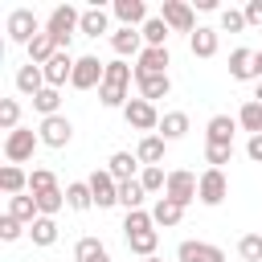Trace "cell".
Listing matches in <instances>:
<instances>
[{"instance_id": "6da1fadb", "label": "cell", "mask_w": 262, "mask_h": 262, "mask_svg": "<svg viewBox=\"0 0 262 262\" xmlns=\"http://www.w3.org/2000/svg\"><path fill=\"white\" fill-rule=\"evenodd\" d=\"M131 78H135V66H127L123 57H115V61H106V78H102V86H98V102L102 106H127L131 98H127V86H131Z\"/></svg>"}, {"instance_id": "7a4b0ae2", "label": "cell", "mask_w": 262, "mask_h": 262, "mask_svg": "<svg viewBox=\"0 0 262 262\" xmlns=\"http://www.w3.org/2000/svg\"><path fill=\"white\" fill-rule=\"evenodd\" d=\"M78 29H82V12H78L74 4H57V8L45 16V33L53 37L57 49H70V41H74Z\"/></svg>"}, {"instance_id": "3957f363", "label": "cell", "mask_w": 262, "mask_h": 262, "mask_svg": "<svg viewBox=\"0 0 262 262\" xmlns=\"http://www.w3.org/2000/svg\"><path fill=\"white\" fill-rule=\"evenodd\" d=\"M4 33H8V41H12V45H25V49H29V41H33L37 33H45V25L37 20V12H33V8H12V12H8V20H4Z\"/></svg>"}, {"instance_id": "277c9868", "label": "cell", "mask_w": 262, "mask_h": 262, "mask_svg": "<svg viewBox=\"0 0 262 262\" xmlns=\"http://www.w3.org/2000/svg\"><path fill=\"white\" fill-rule=\"evenodd\" d=\"M164 196H172L176 205H192V201H201V176H192L188 168H176V172H168V188H164Z\"/></svg>"}, {"instance_id": "5b68a950", "label": "cell", "mask_w": 262, "mask_h": 262, "mask_svg": "<svg viewBox=\"0 0 262 262\" xmlns=\"http://www.w3.org/2000/svg\"><path fill=\"white\" fill-rule=\"evenodd\" d=\"M123 119H127V127H135V131H147V135H156L160 131V111H156V102H147V98H131L127 106H123Z\"/></svg>"}, {"instance_id": "8992f818", "label": "cell", "mask_w": 262, "mask_h": 262, "mask_svg": "<svg viewBox=\"0 0 262 262\" xmlns=\"http://www.w3.org/2000/svg\"><path fill=\"white\" fill-rule=\"evenodd\" d=\"M37 143H41V135L33 127H16L12 135H4V160L8 164H25V160H33Z\"/></svg>"}, {"instance_id": "52a82bcc", "label": "cell", "mask_w": 262, "mask_h": 262, "mask_svg": "<svg viewBox=\"0 0 262 262\" xmlns=\"http://www.w3.org/2000/svg\"><path fill=\"white\" fill-rule=\"evenodd\" d=\"M160 16H164V25L172 29V33H196L201 25H196V16H192V4H184V0H164L160 4Z\"/></svg>"}, {"instance_id": "ba28073f", "label": "cell", "mask_w": 262, "mask_h": 262, "mask_svg": "<svg viewBox=\"0 0 262 262\" xmlns=\"http://www.w3.org/2000/svg\"><path fill=\"white\" fill-rule=\"evenodd\" d=\"M102 78H106V61H98L94 53H86V57H78V66H74L70 86H74V90H94V86H102Z\"/></svg>"}, {"instance_id": "9c48e42d", "label": "cell", "mask_w": 262, "mask_h": 262, "mask_svg": "<svg viewBox=\"0 0 262 262\" xmlns=\"http://www.w3.org/2000/svg\"><path fill=\"white\" fill-rule=\"evenodd\" d=\"M86 184H90V196H94V205H98V209H111V205H119V180H115L106 168H94Z\"/></svg>"}, {"instance_id": "30bf717a", "label": "cell", "mask_w": 262, "mask_h": 262, "mask_svg": "<svg viewBox=\"0 0 262 262\" xmlns=\"http://www.w3.org/2000/svg\"><path fill=\"white\" fill-rule=\"evenodd\" d=\"M74 66H78V57H70V49H57L41 70H45V86H53V90H61L70 78H74Z\"/></svg>"}, {"instance_id": "8fae6325", "label": "cell", "mask_w": 262, "mask_h": 262, "mask_svg": "<svg viewBox=\"0 0 262 262\" xmlns=\"http://www.w3.org/2000/svg\"><path fill=\"white\" fill-rule=\"evenodd\" d=\"M37 135H41L45 147H66V143L74 139V123H70L66 115H49V119H41Z\"/></svg>"}, {"instance_id": "7c38bea8", "label": "cell", "mask_w": 262, "mask_h": 262, "mask_svg": "<svg viewBox=\"0 0 262 262\" xmlns=\"http://www.w3.org/2000/svg\"><path fill=\"white\" fill-rule=\"evenodd\" d=\"M229 196V180H225V172L221 168H205L201 172V205H221Z\"/></svg>"}, {"instance_id": "4fadbf2b", "label": "cell", "mask_w": 262, "mask_h": 262, "mask_svg": "<svg viewBox=\"0 0 262 262\" xmlns=\"http://www.w3.org/2000/svg\"><path fill=\"white\" fill-rule=\"evenodd\" d=\"M111 49H115L119 57H139L147 45H143V33H139V29H123V25H119V29L111 33Z\"/></svg>"}, {"instance_id": "5bb4252c", "label": "cell", "mask_w": 262, "mask_h": 262, "mask_svg": "<svg viewBox=\"0 0 262 262\" xmlns=\"http://www.w3.org/2000/svg\"><path fill=\"white\" fill-rule=\"evenodd\" d=\"M111 12L119 16L123 29H143V20H147V4L143 0H115Z\"/></svg>"}, {"instance_id": "9a60e30c", "label": "cell", "mask_w": 262, "mask_h": 262, "mask_svg": "<svg viewBox=\"0 0 262 262\" xmlns=\"http://www.w3.org/2000/svg\"><path fill=\"white\" fill-rule=\"evenodd\" d=\"M135 86H139V98H147V102L172 94V78L168 74H135Z\"/></svg>"}, {"instance_id": "2e32d148", "label": "cell", "mask_w": 262, "mask_h": 262, "mask_svg": "<svg viewBox=\"0 0 262 262\" xmlns=\"http://www.w3.org/2000/svg\"><path fill=\"white\" fill-rule=\"evenodd\" d=\"M233 131H237V115H213L205 127V143H225L233 147Z\"/></svg>"}, {"instance_id": "e0dca14e", "label": "cell", "mask_w": 262, "mask_h": 262, "mask_svg": "<svg viewBox=\"0 0 262 262\" xmlns=\"http://www.w3.org/2000/svg\"><path fill=\"white\" fill-rule=\"evenodd\" d=\"M168 66H172V53H168V45L164 49H143L139 57H135V74H168Z\"/></svg>"}, {"instance_id": "ac0fdd59", "label": "cell", "mask_w": 262, "mask_h": 262, "mask_svg": "<svg viewBox=\"0 0 262 262\" xmlns=\"http://www.w3.org/2000/svg\"><path fill=\"white\" fill-rule=\"evenodd\" d=\"M16 90H20L25 98H37V94L45 90V70L33 66V61H25V66L16 70Z\"/></svg>"}, {"instance_id": "d6986e66", "label": "cell", "mask_w": 262, "mask_h": 262, "mask_svg": "<svg viewBox=\"0 0 262 262\" xmlns=\"http://www.w3.org/2000/svg\"><path fill=\"white\" fill-rule=\"evenodd\" d=\"M164 147H168L164 135H143L139 147H135V156H139L143 168H160V164H164Z\"/></svg>"}, {"instance_id": "ffe728a7", "label": "cell", "mask_w": 262, "mask_h": 262, "mask_svg": "<svg viewBox=\"0 0 262 262\" xmlns=\"http://www.w3.org/2000/svg\"><path fill=\"white\" fill-rule=\"evenodd\" d=\"M82 37H102V33H111V16H106V8L102 4H90L86 12H82V29H78Z\"/></svg>"}, {"instance_id": "44dd1931", "label": "cell", "mask_w": 262, "mask_h": 262, "mask_svg": "<svg viewBox=\"0 0 262 262\" xmlns=\"http://www.w3.org/2000/svg\"><path fill=\"white\" fill-rule=\"evenodd\" d=\"M8 217H16L20 225H33V221L41 217V209H37V196H33V192H20V196H8Z\"/></svg>"}, {"instance_id": "7402d4cb", "label": "cell", "mask_w": 262, "mask_h": 262, "mask_svg": "<svg viewBox=\"0 0 262 262\" xmlns=\"http://www.w3.org/2000/svg\"><path fill=\"white\" fill-rule=\"evenodd\" d=\"M135 168H139V156L135 151H115L111 160H106V172L123 184V180H135Z\"/></svg>"}, {"instance_id": "603a6c76", "label": "cell", "mask_w": 262, "mask_h": 262, "mask_svg": "<svg viewBox=\"0 0 262 262\" xmlns=\"http://www.w3.org/2000/svg\"><path fill=\"white\" fill-rule=\"evenodd\" d=\"M0 188H4L8 196L29 192V172H25L20 164H4V168H0Z\"/></svg>"}, {"instance_id": "cb8c5ba5", "label": "cell", "mask_w": 262, "mask_h": 262, "mask_svg": "<svg viewBox=\"0 0 262 262\" xmlns=\"http://www.w3.org/2000/svg\"><path fill=\"white\" fill-rule=\"evenodd\" d=\"M180 217H184V205H176L172 196H160V201L151 205V221H156V225H164V229L180 225Z\"/></svg>"}, {"instance_id": "d4e9b609", "label": "cell", "mask_w": 262, "mask_h": 262, "mask_svg": "<svg viewBox=\"0 0 262 262\" xmlns=\"http://www.w3.org/2000/svg\"><path fill=\"white\" fill-rule=\"evenodd\" d=\"M217 29H209V25H201L192 37H188V49H192V57H213L217 53Z\"/></svg>"}, {"instance_id": "484cf974", "label": "cell", "mask_w": 262, "mask_h": 262, "mask_svg": "<svg viewBox=\"0 0 262 262\" xmlns=\"http://www.w3.org/2000/svg\"><path fill=\"white\" fill-rule=\"evenodd\" d=\"M221 250L217 246H209V242H180V250H176V262H213Z\"/></svg>"}, {"instance_id": "4316f807", "label": "cell", "mask_w": 262, "mask_h": 262, "mask_svg": "<svg viewBox=\"0 0 262 262\" xmlns=\"http://www.w3.org/2000/svg\"><path fill=\"white\" fill-rule=\"evenodd\" d=\"M156 135H164L168 143H172V139H184V135H188V115H184V111H168V115L160 119V131H156Z\"/></svg>"}, {"instance_id": "83f0119b", "label": "cell", "mask_w": 262, "mask_h": 262, "mask_svg": "<svg viewBox=\"0 0 262 262\" xmlns=\"http://www.w3.org/2000/svg\"><path fill=\"white\" fill-rule=\"evenodd\" d=\"M66 205H70L74 213H86V209H94L90 184H86V180H70V184H66Z\"/></svg>"}, {"instance_id": "f1b7e54d", "label": "cell", "mask_w": 262, "mask_h": 262, "mask_svg": "<svg viewBox=\"0 0 262 262\" xmlns=\"http://www.w3.org/2000/svg\"><path fill=\"white\" fill-rule=\"evenodd\" d=\"M237 127L250 131V135H262V102L258 98H246L242 111H237Z\"/></svg>"}, {"instance_id": "f546056e", "label": "cell", "mask_w": 262, "mask_h": 262, "mask_svg": "<svg viewBox=\"0 0 262 262\" xmlns=\"http://www.w3.org/2000/svg\"><path fill=\"white\" fill-rule=\"evenodd\" d=\"M139 33H143V45H151V49H164V45H168V33H172V29L164 25V16H147Z\"/></svg>"}, {"instance_id": "4dcf8cb0", "label": "cell", "mask_w": 262, "mask_h": 262, "mask_svg": "<svg viewBox=\"0 0 262 262\" xmlns=\"http://www.w3.org/2000/svg\"><path fill=\"white\" fill-rule=\"evenodd\" d=\"M229 78H233V82L254 78V49H233V53H229Z\"/></svg>"}, {"instance_id": "1f68e13d", "label": "cell", "mask_w": 262, "mask_h": 262, "mask_svg": "<svg viewBox=\"0 0 262 262\" xmlns=\"http://www.w3.org/2000/svg\"><path fill=\"white\" fill-rule=\"evenodd\" d=\"M29 237H33V246H41V250L53 246V242H57V221H53V217H37V221L29 225Z\"/></svg>"}, {"instance_id": "d6a6232c", "label": "cell", "mask_w": 262, "mask_h": 262, "mask_svg": "<svg viewBox=\"0 0 262 262\" xmlns=\"http://www.w3.org/2000/svg\"><path fill=\"white\" fill-rule=\"evenodd\" d=\"M53 53H57V45H53V37H49V33H37V37L29 41V61H33V66H45Z\"/></svg>"}, {"instance_id": "836d02e7", "label": "cell", "mask_w": 262, "mask_h": 262, "mask_svg": "<svg viewBox=\"0 0 262 262\" xmlns=\"http://www.w3.org/2000/svg\"><path fill=\"white\" fill-rule=\"evenodd\" d=\"M143 192H147V188L139 184V176H135V180H123V184H119V205H123L127 213H131V209H143Z\"/></svg>"}, {"instance_id": "e575fe53", "label": "cell", "mask_w": 262, "mask_h": 262, "mask_svg": "<svg viewBox=\"0 0 262 262\" xmlns=\"http://www.w3.org/2000/svg\"><path fill=\"white\" fill-rule=\"evenodd\" d=\"M127 246H131V254H139V258H156V246H160V229H143V233L127 237Z\"/></svg>"}, {"instance_id": "d590c367", "label": "cell", "mask_w": 262, "mask_h": 262, "mask_svg": "<svg viewBox=\"0 0 262 262\" xmlns=\"http://www.w3.org/2000/svg\"><path fill=\"white\" fill-rule=\"evenodd\" d=\"M74 258H78V262H102V258H106V246H102L98 237H78Z\"/></svg>"}, {"instance_id": "8d00e7d4", "label": "cell", "mask_w": 262, "mask_h": 262, "mask_svg": "<svg viewBox=\"0 0 262 262\" xmlns=\"http://www.w3.org/2000/svg\"><path fill=\"white\" fill-rule=\"evenodd\" d=\"M57 106H61V90H53V86H45V90L33 98V111H41V119H49V115H61Z\"/></svg>"}, {"instance_id": "74e56055", "label": "cell", "mask_w": 262, "mask_h": 262, "mask_svg": "<svg viewBox=\"0 0 262 262\" xmlns=\"http://www.w3.org/2000/svg\"><path fill=\"white\" fill-rule=\"evenodd\" d=\"M143 229H156L151 213H147V209H131V213L123 217V233H127V237H135V233H143Z\"/></svg>"}, {"instance_id": "f35d334b", "label": "cell", "mask_w": 262, "mask_h": 262, "mask_svg": "<svg viewBox=\"0 0 262 262\" xmlns=\"http://www.w3.org/2000/svg\"><path fill=\"white\" fill-rule=\"evenodd\" d=\"M53 188H57V176H53L49 168H33V172H29V192H33V196L53 192Z\"/></svg>"}, {"instance_id": "ab89813d", "label": "cell", "mask_w": 262, "mask_h": 262, "mask_svg": "<svg viewBox=\"0 0 262 262\" xmlns=\"http://www.w3.org/2000/svg\"><path fill=\"white\" fill-rule=\"evenodd\" d=\"M0 127H4L8 135L20 127V102H16V98H0Z\"/></svg>"}, {"instance_id": "60d3db41", "label": "cell", "mask_w": 262, "mask_h": 262, "mask_svg": "<svg viewBox=\"0 0 262 262\" xmlns=\"http://www.w3.org/2000/svg\"><path fill=\"white\" fill-rule=\"evenodd\" d=\"M139 184H143L147 192H164V188H168V172H164V164H160V168H143V172H139Z\"/></svg>"}, {"instance_id": "b9f144b4", "label": "cell", "mask_w": 262, "mask_h": 262, "mask_svg": "<svg viewBox=\"0 0 262 262\" xmlns=\"http://www.w3.org/2000/svg\"><path fill=\"white\" fill-rule=\"evenodd\" d=\"M237 254H242L246 262H262V233H246V237L237 242Z\"/></svg>"}, {"instance_id": "7bdbcfd3", "label": "cell", "mask_w": 262, "mask_h": 262, "mask_svg": "<svg viewBox=\"0 0 262 262\" xmlns=\"http://www.w3.org/2000/svg\"><path fill=\"white\" fill-rule=\"evenodd\" d=\"M61 205H66V192H61V188H53V192H41V196H37V209H41V217H53Z\"/></svg>"}, {"instance_id": "ee69618b", "label": "cell", "mask_w": 262, "mask_h": 262, "mask_svg": "<svg viewBox=\"0 0 262 262\" xmlns=\"http://www.w3.org/2000/svg\"><path fill=\"white\" fill-rule=\"evenodd\" d=\"M205 160H209V168H221V164L233 160V147H225V143H205Z\"/></svg>"}, {"instance_id": "f6af8a7d", "label": "cell", "mask_w": 262, "mask_h": 262, "mask_svg": "<svg viewBox=\"0 0 262 262\" xmlns=\"http://www.w3.org/2000/svg\"><path fill=\"white\" fill-rule=\"evenodd\" d=\"M221 29L225 33H242L246 29V12L242 8H221Z\"/></svg>"}, {"instance_id": "bcb514c9", "label": "cell", "mask_w": 262, "mask_h": 262, "mask_svg": "<svg viewBox=\"0 0 262 262\" xmlns=\"http://www.w3.org/2000/svg\"><path fill=\"white\" fill-rule=\"evenodd\" d=\"M20 233H29V225H20L16 217H8V213H4V217H0V237H4V242H16Z\"/></svg>"}, {"instance_id": "7dc6e473", "label": "cell", "mask_w": 262, "mask_h": 262, "mask_svg": "<svg viewBox=\"0 0 262 262\" xmlns=\"http://www.w3.org/2000/svg\"><path fill=\"white\" fill-rule=\"evenodd\" d=\"M242 12H246V25H262V0H250Z\"/></svg>"}, {"instance_id": "c3c4849f", "label": "cell", "mask_w": 262, "mask_h": 262, "mask_svg": "<svg viewBox=\"0 0 262 262\" xmlns=\"http://www.w3.org/2000/svg\"><path fill=\"white\" fill-rule=\"evenodd\" d=\"M246 156H250L254 164H262V135H250V143H246Z\"/></svg>"}, {"instance_id": "681fc988", "label": "cell", "mask_w": 262, "mask_h": 262, "mask_svg": "<svg viewBox=\"0 0 262 262\" xmlns=\"http://www.w3.org/2000/svg\"><path fill=\"white\" fill-rule=\"evenodd\" d=\"M254 78L262 82V49H254Z\"/></svg>"}, {"instance_id": "f907efd6", "label": "cell", "mask_w": 262, "mask_h": 262, "mask_svg": "<svg viewBox=\"0 0 262 262\" xmlns=\"http://www.w3.org/2000/svg\"><path fill=\"white\" fill-rule=\"evenodd\" d=\"M254 98H258V102H262V82H258V90H254Z\"/></svg>"}, {"instance_id": "816d5d0a", "label": "cell", "mask_w": 262, "mask_h": 262, "mask_svg": "<svg viewBox=\"0 0 262 262\" xmlns=\"http://www.w3.org/2000/svg\"><path fill=\"white\" fill-rule=\"evenodd\" d=\"M143 262H164V258H143Z\"/></svg>"}, {"instance_id": "f5cc1de1", "label": "cell", "mask_w": 262, "mask_h": 262, "mask_svg": "<svg viewBox=\"0 0 262 262\" xmlns=\"http://www.w3.org/2000/svg\"><path fill=\"white\" fill-rule=\"evenodd\" d=\"M102 262H111V258H102Z\"/></svg>"}]
</instances>
